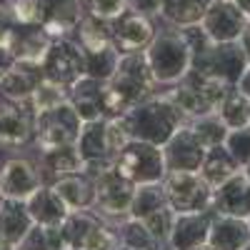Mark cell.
<instances>
[{"label":"cell","mask_w":250,"mask_h":250,"mask_svg":"<svg viewBox=\"0 0 250 250\" xmlns=\"http://www.w3.org/2000/svg\"><path fill=\"white\" fill-rule=\"evenodd\" d=\"M233 85L213 78V75H205L195 68H190L180 83H175L173 88H168V93L173 98V103L183 110V115L188 120L193 118H200V115H210L218 110V105L223 103L225 93L230 90Z\"/></svg>","instance_id":"cell-4"},{"label":"cell","mask_w":250,"mask_h":250,"mask_svg":"<svg viewBox=\"0 0 250 250\" xmlns=\"http://www.w3.org/2000/svg\"><path fill=\"white\" fill-rule=\"evenodd\" d=\"M245 23L248 18L230 0H213L200 20V28L213 43H238Z\"/></svg>","instance_id":"cell-15"},{"label":"cell","mask_w":250,"mask_h":250,"mask_svg":"<svg viewBox=\"0 0 250 250\" xmlns=\"http://www.w3.org/2000/svg\"><path fill=\"white\" fill-rule=\"evenodd\" d=\"M50 188L60 195V200L68 205V210H93L95 205V180L90 173L80 170L65 178H58Z\"/></svg>","instance_id":"cell-25"},{"label":"cell","mask_w":250,"mask_h":250,"mask_svg":"<svg viewBox=\"0 0 250 250\" xmlns=\"http://www.w3.org/2000/svg\"><path fill=\"white\" fill-rule=\"evenodd\" d=\"M218 118L228 125V130L233 128H243V125H250V98H245L235 85L225 93L223 103L218 105Z\"/></svg>","instance_id":"cell-32"},{"label":"cell","mask_w":250,"mask_h":250,"mask_svg":"<svg viewBox=\"0 0 250 250\" xmlns=\"http://www.w3.org/2000/svg\"><path fill=\"white\" fill-rule=\"evenodd\" d=\"M35 163H38V168H40V175H43V185H50L58 178L80 173L83 168H85L75 145L53 148V150H38Z\"/></svg>","instance_id":"cell-24"},{"label":"cell","mask_w":250,"mask_h":250,"mask_svg":"<svg viewBox=\"0 0 250 250\" xmlns=\"http://www.w3.org/2000/svg\"><path fill=\"white\" fill-rule=\"evenodd\" d=\"M195 250H213V248H210V245L205 243V245H200V248H195Z\"/></svg>","instance_id":"cell-47"},{"label":"cell","mask_w":250,"mask_h":250,"mask_svg":"<svg viewBox=\"0 0 250 250\" xmlns=\"http://www.w3.org/2000/svg\"><path fill=\"white\" fill-rule=\"evenodd\" d=\"M43 83V70L35 60H15L13 68L0 78V95L8 100H28Z\"/></svg>","instance_id":"cell-22"},{"label":"cell","mask_w":250,"mask_h":250,"mask_svg":"<svg viewBox=\"0 0 250 250\" xmlns=\"http://www.w3.org/2000/svg\"><path fill=\"white\" fill-rule=\"evenodd\" d=\"M75 148L83 158V165H85V173L95 175L98 170L108 168L115 160V153L110 148V140H108V128H105V118L100 120H88L83 123L80 135L75 140Z\"/></svg>","instance_id":"cell-14"},{"label":"cell","mask_w":250,"mask_h":250,"mask_svg":"<svg viewBox=\"0 0 250 250\" xmlns=\"http://www.w3.org/2000/svg\"><path fill=\"white\" fill-rule=\"evenodd\" d=\"M118 250H128V248H123V245H120V248H118Z\"/></svg>","instance_id":"cell-51"},{"label":"cell","mask_w":250,"mask_h":250,"mask_svg":"<svg viewBox=\"0 0 250 250\" xmlns=\"http://www.w3.org/2000/svg\"><path fill=\"white\" fill-rule=\"evenodd\" d=\"M213 210L220 215L233 218H250V178L240 168L235 175H230L225 183L213 188Z\"/></svg>","instance_id":"cell-19"},{"label":"cell","mask_w":250,"mask_h":250,"mask_svg":"<svg viewBox=\"0 0 250 250\" xmlns=\"http://www.w3.org/2000/svg\"><path fill=\"white\" fill-rule=\"evenodd\" d=\"M230 3H233V5H235L248 20H250V0H230Z\"/></svg>","instance_id":"cell-45"},{"label":"cell","mask_w":250,"mask_h":250,"mask_svg":"<svg viewBox=\"0 0 250 250\" xmlns=\"http://www.w3.org/2000/svg\"><path fill=\"white\" fill-rule=\"evenodd\" d=\"M158 250H173V248H170V245H168V243H165V245H160V248H158Z\"/></svg>","instance_id":"cell-48"},{"label":"cell","mask_w":250,"mask_h":250,"mask_svg":"<svg viewBox=\"0 0 250 250\" xmlns=\"http://www.w3.org/2000/svg\"><path fill=\"white\" fill-rule=\"evenodd\" d=\"M65 100H68V88L43 78V83H40V85L33 90V95L28 98V105L38 115V113H45V110L60 105V103H65Z\"/></svg>","instance_id":"cell-35"},{"label":"cell","mask_w":250,"mask_h":250,"mask_svg":"<svg viewBox=\"0 0 250 250\" xmlns=\"http://www.w3.org/2000/svg\"><path fill=\"white\" fill-rule=\"evenodd\" d=\"M248 60L245 53L238 43H208V48L195 55L193 60V68L205 73V75H213L228 85H235L240 73L245 70Z\"/></svg>","instance_id":"cell-10"},{"label":"cell","mask_w":250,"mask_h":250,"mask_svg":"<svg viewBox=\"0 0 250 250\" xmlns=\"http://www.w3.org/2000/svg\"><path fill=\"white\" fill-rule=\"evenodd\" d=\"M13 25H15V18H13V13H10L5 0H0V43H5V40H8Z\"/></svg>","instance_id":"cell-40"},{"label":"cell","mask_w":250,"mask_h":250,"mask_svg":"<svg viewBox=\"0 0 250 250\" xmlns=\"http://www.w3.org/2000/svg\"><path fill=\"white\" fill-rule=\"evenodd\" d=\"M43 78L58 85L70 88L73 83L85 73L83 70V50L73 38H53L48 53L40 60Z\"/></svg>","instance_id":"cell-9"},{"label":"cell","mask_w":250,"mask_h":250,"mask_svg":"<svg viewBox=\"0 0 250 250\" xmlns=\"http://www.w3.org/2000/svg\"><path fill=\"white\" fill-rule=\"evenodd\" d=\"M188 125H190V130L195 133V138L205 145V148H213V145H223L225 138H228V125L218 118V113L193 118V120H188Z\"/></svg>","instance_id":"cell-34"},{"label":"cell","mask_w":250,"mask_h":250,"mask_svg":"<svg viewBox=\"0 0 250 250\" xmlns=\"http://www.w3.org/2000/svg\"><path fill=\"white\" fill-rule=\"evenodd\" d=\"M80 128H83V118L65 100V103H60V105L35 115L33 148L35 150H53V148L75 145Z\"/></svg>","instance_id":"cell-5"},{"label":"cell","mask_w":250,"mask_h":250,"mask_svg":"<svg viewBox=\"0 0 250 250\" xmlns=\"http://www.w3.org/2000/svg\"><path fill=\"white\" fill-rule=\"evenodd\" d=\"M85 15L83 0H38V23L53 38H70Z\"/></svg>","instance_id":"cell-16"},{"label":"cell","mask_w":250,"mask_h":250,"mask_svg":"<svg viewBox=\"0 0 250 250\" xmlns=\"http://www.w3.org/2000/svg\"><path fill=\"white\" fill-rule=\"evenodd\" d=\"M240 170V165L238 160L233 158V153L225 148V143L223 145H213V148H208L205 150V158L200 163V175L203 180L210 185V188H218L220 183H225L230 175H235Z\"/></svg>","instance_id":"cell-29"},{"label":"cell","mask_w":250,"mask_h":250,"mask_svg":"<svg viewBox=\"0 0 250 250\" xmlns=\"http://www.w3.org/2000/svg\"><path fill=\"white\" fill-rule=\"evenodd\" d=\"M205 145L195 138L190 130V125L178 128L163 145V155H165V168L168 170H200V163L205 158Z\"/></svg>","instance_id":"cell-18"},{"label":"cell","mask_w":250,"mask_h":250,"mask_svg":"<svg viewBox=\"0 0 250 250\" xmlns=\"http://www.w3.org/2000/svg\"><path fill=\"white\" fill-rule=\"evenodd\" d=\"M113 165L135 185L160 183L165 178V173H168V168H165L163 145H153V143L135 140V138H130L120 148V153L115 155Z\"/></svg>","instance_id":"cell-6"},{"label":"cell","mask_w":250,"mask_h":250,"mask_svg":"<svg viewBox=\"0 0 250 250\" xmlns=\"http://www.w3.org/2000/svg\"><path fill=\"white\" fill-rule=\"evenodd\" d=\"M225 148L233 153V158L238 160L240 168L250 165V125H243V128H233V130H228Z\"/></svg>","instance_id":"cell-36"},{"label":"cell","mask_w":250,"mask_h":250,"mask_svg":"<svg viewBox=\"0 0 250 250\" xmlns=\"http://www.w3.org/2000/svg\"><path fill=\"white\" fill-rule=\"evenodd\" d=\"M95 180V205L93 213H98L103 220L118 223L130 215V203L135 193V183H130L115 165H108L93 175Z\"/></svg>","instance_id":"cell-7"},{"label":"cell","mask_w":250,"mask_h":250,"mask_svg":"<svg viewBox=\"0 0 250 250\" xmlns=\"http://www.w3.org/2000/svg\"><path fill=\"white\" fill-rule=\"evenodd\" d=\"M168 205L165 200V190H163V183H143L135 185V193H133V203H130V218H148L150 213L160 210V208Z\"/></svg>","instance_id":"cell-33"},{"label":"cell","mask_w":250,"mask_h":250,"mask_svg":"<svg viewBox=\"0 0 250 250\" xmlns=\"http://www.w3.org/2000/svg\"><path fill=\"white\" fill-rule=\"evenodd\" d=\"M245 173H248V178H250V165H245V168H243Z\"/></svg>","instance_id":"cell-49"},{"label":"cell","mask_w":250,"mask_h":250,"mask_svg":"<svg viewBox=\"0 0 250 250\" xmlns=\"http://www.w3.org/2000/svg\"><path fill=\"white\" fill-rule=\"evenodd\" d=\"M238 45L243 48V53H245V60L250 62V20L245 23V28H243L240 38H238Z\"/></svg>","instance_id":"cell-44"},{"label":"cell","mask_w":250,"mask_h":250,"mask_svg":"<svg viewBox=\"0 0 250 250\" xmlns=\"http://www.w3.org/2000/svg\"><path fill=\"white\" fill-rule=\"evenodd\" d=\"M15 23H38V0H5Z\"/></svg>","instance_id":"cell-39"},{"label":"cell","mask_w":250,"mask_h":250,"mask_svg":"<svg viewBox=\"0 0 250 250\" xmlns=\"http://www.w3.org/2000/svg\"><path fill=\"white\" fill-rule=\"evenodd\" d=\"M28 205V213L33 218L35 225H43V228H55L62 225V220L68 218V205L60 200V195L53 190L50 185H40L38 190L25 200Z\"/></svg>","instance_id":"cell-27"},{"label":"cell","mask_w":250,"mask_h":250,"mask_svg":"<svg viewBox=\"0 0 250 250\" xmlns=\"http://www.w3.org/2000/svg\"><path fill=\"white\" fill-rule=\"evenodd\" d=\"M0 200H3V190H0Z\"/></svg>","instance_id":"cell-52"},{"label":"cell","mask_w":250,"mask_h":250,"mask_svg":"<svg viewBox=\"0 0 250 250\" xmlns=\"http://www.w3.org/2000/svg\"><path fill=\"white\" fill-rule=\"evenodd\" d=\"M53 43V35L40 23H15L5 45L13 50L15 60H35L40 62Z\"/></svg>","instance_id":"cell-21"},{"label":"cell","mask_w":250,"mask_h":250,"mask_svg":"<svg viewBox=\"0 0 250 250\" xmlns=\"http://www.w3.org/2000/svg\"><path fill=\"white\" fill-rule=\"evenodd\" d=\"M213 218H215L213 205L205 208V210H195V213H175L168 245L173 250H195L205 245L208 235H210Z\"/></svg>","instance_id":"cell-17"},{"label":"cell","mask_w":250,"mask_h":250,"mask_svg":"<svg viewBox=\"0 0 250 250\" xmlns=\"http://www.w3.org/2000/svg\"><path fill=\"white\" fill-rule=\"evenodd\" d=\"M13 62H15V55L13 50L5 45V43H0V78H3L10 68H13Z\"/></svg>","instance_id":"cell-42"},{"label":"cell","mask_w":250,"mask_h":250,"mask_svg":"<svg viewBox=\"0 0 250 250\" xmlns=\"http://www.w3.org/2000/svg\"><path fill=\"white\" fill-rule=\"evenodd\" d=\"M33 218L28 213L25 200H13V198H3L0 200V240L20 248L28 238V233L33 230Z\"/></svg>","instance_id":"cell-23"},{"label":"cell","mask_w":250,"mask_h":250,"mask_svg":"<svg viewBox=\"0 0 250 250\" xmlns=\"http://www.w3.org/2000/svg\"><path fill=\"white\" fill-rule=\"evenodd\" d=\"M83 3H85V10L90 15L103 20H113L123 10H128V0H83Z\"/></svg>","instance_id":"cell-38"},{"label":"cell","mask_w":250,"mask_h":250,"mask_svg":"<svg viewBox=\"0 0 250 250\" xmlns=\"http://www.w3.org/2000/svg\"><path fill=\"white\" fill-rule=\"evenodd\" d=\"M173 220H175V213L170 210V205H165V208H160V210H155V213H150L148 218H143V223L148 225V230L158 238V243H168V238H170V230H173Z\"/></svg>","instance_id":"cell-37"},{"label":"cell","mask_w":250,"mask_h":250,"mask_svg":"<svg viewBox=\"0 0 250 250\" xmlns=\"http://www.w3.org/2000/svg\"><path fill=\"white\" fill-rule=\"evenodd\" d=\"M213 0H163L158 20L173 28H188V25H198L205 10L210 8Z\"/></svg>","instance_id":"cell-28"},{"label":"cell","mask_w":250,"mask_h":250,"mask_svg":"<svg viewBox=\"0 0 250 250\" xmlns=\"http://www.w3.org/2000/svg\"><path fill=\"white\" fill-rule=\"evenodd\" d=\"M248 223H250V218H248Z\"/></svg>","instance_id":"cell-53"},{"label":"cell","mask_w":250,"mask_h":250,"mask_svg":"<svg viewBox=\"0 0 250 250\" xmlns=\"http://www.w3.org/2000/svg\"><path fill=\"white\" fill-rule=\"evenodd\" d=\"M120 118L125 123V128H128L130 138L153 143V145H165V140L188 123L183 110L175 105L173 98L165 90H158L155 95L138 103L133 110H128Z\"/></svg>","instance_id":"cell-3"},{"label":"cell","mask_w":250,"mask_h":250,"mask_svg":"<svg viewBox=\"0 0 250 250\" xmlns=\"http://www.w3.org/2000/svg\"><path fill=\"white\" fill-rule=\"evenodd\" d=\"M160 88L150 75L145 53H123L118 70L105 83V105L108 118H120L128 110H133L138 103L148 100Z\"/></svg>","instance_id":"cell-1"},{"label":"cell","mask_w":250,"mask_h":250,"mask_svg":"<svg viewBox=\"0 0 250 250\" xmlns=\"http://www.w3.org/2000/svg\"><path fill=\"white\" fill-rule=\"evenodd\" d=\"M145 60H148L150 75L160 90H168L175 83H180L193 68V48L188 43L183 28L163 23L153 43L145 48Z\"/></svg>","instance_id":"cell-2"},{"label":"cell","mask_w":250,"mask_h":250,"mask_svg":"<svg viewBox=\"0 0 250 250\" xmlns=\"http://www.w3.org/2000/svg\"><path fill=\"white\" fill-rule=\"evenodd\" d=\"M158 18L150 15H143L135 10H123L118 18L110 20V35H113V43L120 53H145L153 43V38L158 33L155 25Z\"/></svg>","instance_id":"cell-12"},{"label":"cell","mask_w":250,"mask_h":250,"mask_svg":"<svg viewBox=\"0 0 250 250\" xmlns=\"http://www.w3.org/2000/svg\"><path fill=\"white\" fill-rule=\"evenodd\" d=\"M35 113L28 100H8L0 95V148H28L33 145Z\"/></svg>","instance_id":"cell-11"},{"label":"cell","mask_w":250,"mask_h":250,"mask_svg":"<svg viewBox=\"0 0 250 250\" xmlns=\"http://www.w3.org/2000/svg\"><path fill=\"white\" fill-rule=\"evenodd\" d=\"M248 243H250V223L245 218L215 213L208 245L213 250H243Z\"/></svg>","instance_id":"cell-26"},{"label":"cell","mask_w":250,"mask_h":250,"mask_svg":"<svg viewBox=\"0 0 250 250\" xmlns=\"http://www.w3.org/2000/svg\"><path fill=\"white\" fill-rule=\"evenodd\" d=\"M235 88H238L245 98H250V62L245 65V70L240 73V78H238V83H235Z\"/></svg>","instance_id":"cell-43"},{"label":"cell","mask_w":250,"mask_h":250,"mask_svg":"<svg viewBox=\"0 0 250 250\" xmlns=\"http://www.w3.org/2000/svg\"><path fill=\"white\" fill-rule=\"evenodd\" d=\"M83 50V70L90 78H98L103 83H108L113 78V73L118 70L120 62V50L115 48V43L108 45H98V48H80Z\"/></svg>","instance_id":"cell-30"},{"label":"cell","mask_w":250,"mask_h":250,"mask_svg":"<svg viewBox=\"0 0 250 250\" xmlns=\"http://www.w3.org/2000/svg\"><path fill=\"white\" fill-rule=\"evenodd\" d=\"M243 250H250V243H248V245H245V248H243Z\"/></svg>","instance_id":"cell-50"},{"label":"cell","mask_w":250,"mask_h":250,"mask_svg":"<svg viewBox=\"0 0 250 250\" xmlns=\"http://www.w3.org/2000/svg\"><path fill=\"white\" fill-rule=\"evenodd\" d=\"M0 250H18V248H13V245H8V243L0 240Z\"/></svg>","instance_id":"cell-46"},{"label":"cell","mask_w":250,"mask_h":250,"mask_svg":"<svg viewBox=\"0 0 250 250\" xmlns=\"http://www.w3.org/2000/svg\"><path fill=\"white\" fill-rule=\"evenodd\" d=\"M43 185V175L35 158L28 155H8L0 160V190L3 198L28 200Z\"/></svg>","instance_id":"cell-13"},{"label":"cell","mask_w":250,"mask_h":250,"mask_svg":"<svg viewBox=\"0 0 250 250\" xmlns=\"http://www.w3.org/2000/svg\"><path fill=\"white\" fill-rule=\"evenodd\" d=\"M160 3H163V0H128V8L135 10V13H143V15L158 18V13H160Z\"/></svg>","instance_id":"cell-41"},{"label":"cell","mask_w":250,"mask_h":250,"mask_svg":"<svg viewBox=\"0 0 250 250\" xmlns=\"http://www.w3.org/2000/svg\"><path fill=\"white\" fill-rule=\"evenodd\" d=\"M115 233H118V240L123 248L128 250H158L163 243H158V238L148 230V225L138 218H123L118 223H113Z\"/></svg>","instance_id":"cell-31"},{"label":"cell","mask_w":250,"mask_h":250,"mask_svg":"<svg viewBox=\"0 0 250 250\" xmlns=\"http://www.w3.org/2000/svg\"><path fill=\"white\" fill-rule=\"evenodd\" d=\"M160 183L173 213L205 210L213 203V188L203 180L198 170H168Z\"/></svg>","instance_id":"cell-8"},{"label":"cell","mask_w":250,"mask_h":250,"mask_svg":"<svg viewBox=\"0 0 250 250\" xmlns=\"http://www.w3.org/2000/svg\"><path fill=\"white\" fill-rule=\"evenodd\" d=\"M68 103L78 110L83 123L88 120H100L108 118V105H105V83L90 78L83 73L73 85L68 88Z\"/></svg>","instance_id":"cell-20"}]
</instances>
